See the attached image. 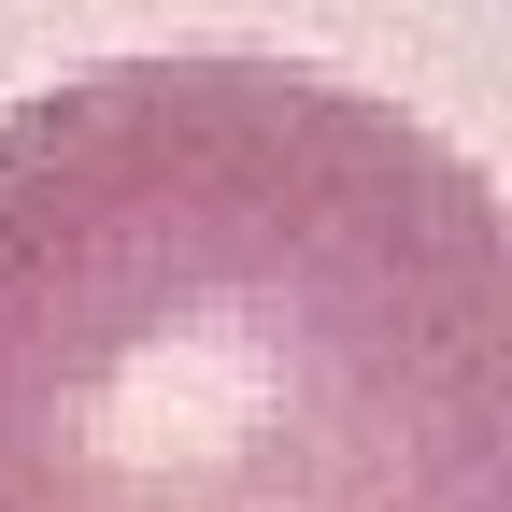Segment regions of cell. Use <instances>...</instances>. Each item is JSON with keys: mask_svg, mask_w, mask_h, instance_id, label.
Returning <instances> with one entry per match:
<instances>
[{"mask_svg": "<svg viewBox=\"0 0 512 512\" xmlns=\"http://www.w3.org/2000/svg\"><path fill=\"white\" fill-rule=\"evenodd\" d=\"M0 512H512L484 157L256 43L15 86Z\"/></svg>", "mask_w": 512, "mask_h": 512, "instance_id": "obj_1", "label": "cell"}]
</instances>
